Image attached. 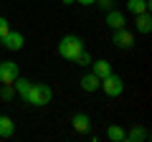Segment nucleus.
I'll return each instance as SVG.
<instances>
[{
    "mask_svg": "<svg viewBox=\"0 0 152 142\" xmlns=\"http://www.w3.org/2000/svg\"><path fill=\"white\" fill-rule=\"evenodd\" d=\"M84 51V43L79 36H64L58 41V56L66 61H76V56Z\"/></svg>",
    "mask_w": 152,
    "mask_h": 142,
    "instance_id": "f257e3e1",
    "label": "nucleus"
},
{
    "mask_svg": "<svg viewBox=\"0 0 152 142\" xmlns=\"http://www.w3.org/2000/svg\"><path fill=\"white\" fill-rule=\"evenodd\" d=\"M51 97H53V91H51L48 84H31V89H28V94H26L23 102L33 104V107H43V104L51 102Z\"/></svg>",
    "mask_w": 152,
    "mask_h": 142,
    "instance_id": "f03ea898",
    "label": "nucleus"
},
{
    "mask_svg": "<svg viewBox=\"0 0 152 142\" xmlns=\"http://www.w3.org/2000/svg\"><path fill=\"white\" fill-rule=\"evenodd\" d=\"M99 89H102L104 94H107V97H119L122 91H124V81H122L119 76H117V74H109V76H104L102 79V84H99Z\"/></svg>",
    "mask_w": 152,
    "mask_h": 142,
    "instance_id": "7ed1b4c3",
    "label": "nucleus"
},
{
    "mask_svg": "<svg viewBox=\"0 0 152 142\" xmlns=\"http://www.w3.org/2000/svg\"><path fill=\"white\" fill-rule=\"evenodd\" d=\"M20 76L15 61H0V84H13Z\"/></svg>",
    "mask_w": 152,
    "mask_h": 142,
    "instance_id": "20e7f679",
    "label": "nucleus"
},
{
    "mask_svg": "<svg viewBox=\"0 0 152 142\" xmlns=\"http://www.w3.org/2000/svg\"><path fill=\"white\" fill-rule=\"evenodd\" d=\"M3 48H8V51H20L23 48V43H26V38H23V33H18V31H8L5 36H3Z\"/></svg>",
    "mask_w": 152,
    "mask_h": 142,
    "instance_id": "39448f33",
    "label": "nucleus"
},
{
    "mask_svg": "<svg viewBox=\"0 0 152 142\" xmlns=\"http://www.w3.org/2000/svg\"><path fill=\"white\" fill-rule=\"evenodd\" d=\"M112 43H114V46H119V48H132V43H134V36H132V33L127 31L124 26H122V28H114Z\"/></svg>",
    "mask_w": 152,
    "mask_h": 142,
    "instance_id": "423d86ee",
    "label": "nucleus"
},
{
    "mask_svg": "<svg viewBox=\"0 0 152 142\" xmlns=\"http://www.w3.org/2000/svg\"><path fill=\"white\" fill-rule=\"evenodd\" d=\"M13 135H15V124H13V119L8 114H0V137H3V140H10Z\"/></svg>",
    "mask_w": 152,
    "mask_h": 142,
    "instance_id": "0eeeda50",
    "label": "nucleus"
},
{
    "mask_svg": "<svg viewBox=\"0 0 152 142\" xmlns=\"http://www.w3.org/2000/svg\"><path fill=\"white\" fill-rule=\"evenodd\" d=\"M124 140L127 142H145V140H150V132L145 127H132L129 132H124Z\"/></svg>",
    "mask_w": 152,
    "mask_h": 142,
    "instance_id": "6e6552de",
    "label": "nucleus"
},
{
    "mask_svg": "<svg viewBox=\"0 0 152 142\" xmlns=\"http://www.w3.org/2000/svg\"><path fill=\"white\" fill-rule=\"evenodd\" d=\"M71 124H74L76 132H89L91 130V119H89V114H74V119H71Z\"/></svg>",
    "mask_w": 152,
    "mask_h": 142,
    "instance_id": "1a4fd4ad",
    "label": "nucleus"
},
{
    "mask_svg": "<svg viewBox=\"0 0 152 142\" xmlns=\"http://www.w3.org/2000/svg\"><path fill=\"white\" fill-rule=\"evenodd\" d=\"M127 10H129L132 15L150 13V0H127Z\"/></svg>",
    "mask_w": 152,
    "mask_h": 142,
    "instance_id": "9d476101",
    "label": "nucleus"
},
{
    "mask_svg": "<svg viewBox=\"0 0 152 142\" xmlns=\"http://www.w3.org/2000/svg\"><path fill=\"white\" fill-rule=\"evenodd\" d=\"M99 84H102V79H99L94 71H91V74H86V76H81V89H84V91H89V94L96 91Z\"/></svg>",
    "mask_w": 152,
    "mask_h": 142,
    "instance_id": "9b49d317",
    "label": "nucleus"
},
{
    "mask_svg": "<svg viewBox=\"0 0 152 142\" xmlns=\"http://www.w3.org/2000/svg\"><path fill=\"white\" fill-rule=\"evenodd\" d=\"M134 26H137V33H150L152 31L150 13H140V15H134Z\"/></svg>",
    "mask_w": 152,
    "mask_h": 142,
    "instance_id": "f8f14e48",
    "label": "nucleus"
},
{
    "mask_svg": "<svg viewBox=\"0 0 152 142\" xmlns=\"http://www.w3.org/2000/svg\"><path fill=\"white\" fill-rule=\"evenodd\" d=\"M107 26L114 31V28H122V26H127V20H124V15H122L119 10H109V13H107Z\"/></svg>",
    "mask_w": 152,
    "mask_h": 142,
    "instance_id": "ddd939ff",
    "label": "nucleus"
},
{
    "mask_svg": "<svg viewBox=\"0 0 152 142\" xmlns=\"http://www.w3.org/2000/svg\"><path fill=\"white\" fill-rule=\"evenodd\" d=\"M94 64V61H91ZM94 74H96L99 79H104V76H109V74H112V64H109L107 59H99L96 64H94Z\"/></svg>",
    "mask_w": 152,
    "mask_h": 142,
    "instance_id": "4468645a",
    "label": "nucleus"
},
{
    "mask_svg": "<svg viewBox=\"0 0 152 142\" xmlns=\"http://www.w3.org/2000/svg\"><path fill=\"white\" fill-rule=\"evenodd\" d=\"M31 79H23V76H18L15 81H13V89H15V94H20V99H26V94H28V89H31Z\"/></svg>",
    "mask_w": 152,
    "mask_h": 142,
    "instance_id": "2eb2a0df",
    "label": "nucleus"
},
{
    "mask_svg": "<svg viewBox=\"0 0 152 142\" xmlns=\"http://www.w3.org/2000/svg\"><path fill=\"white\" fill-rule=\"evenodd\" d=\"M107 137H109L112 142H122V140H124V130H122L119 124H112V127L107 130Z\"/></svg>",
    "mask_w": 152,
    "mask_h": 142,
    "instance_id": "dca6fc26",
    "label": "nucleus"
},
{
    "mask_svg": "<svg viewBox=\"0 0 152 142\" xmlns=\"http://www.w3.org/2000/svg\"><path fill=\"white\" fill-rule=\"evenodd\" d=\"M13 97H15V89H13V84H3V91H0V99L10 102Z\"/></svg>",
    "mask_w": 152,
    "mask_h": 142,
    "instance_id": "f3484780",
    "label": "nucleus"
},
{
    "mask_svg": "<svg viewBox=\"0 0 152 142\" xmlns=\"http://www.w3.org/2000/svg\"><path fill=\"white\" fill-rule=\"evenodd\" d=\"M76 64L79 66H91V56H89L86 51H81V53L76 56Z\"/></svg>",
    "mask_w": 152,
    "mask_h": 142,
    "instance_id": "a211bd4d",
    "label": "nucleus"
},
{
    "mask_svg": "<svg viewBox=\"0 0 152 142\" xmlns=\"http://www.w3.org/2000/svg\"><path fill=\"white\" fill-rule=\"evenodd\" d=\"M8 31H10V23H8V18H3V15H0V38H3V36H5Z\"/></svg>",
    "mask_w": 152,
    "mask_h": 142,
    "instance_id": "6ab92c4d",
    "label": "nucleus"
},
{
    "mask_svg": "<svg viewBox=\"0 0 152 142\" xmlns=\"http://www.w3.org/2000/svg\"><path fill=\"white\" fill-rule=\"evenodd\" d=\"M96 5L104 8V10H109V8H112V0H96Z\"/></svg>",
    "mask_w": 152,
    "mask_h": 142,
    "instance_id": "aec40b11",
    "label": "nucleus"
},
{
    "mask_svg": "<svg viewBox=\"0 0 152 142\" xmlns=\"http://www.w3.org/2000/svg\"><path fill=\"white\" fill-rule=\"evenodd\" d=\"M76 3H81V5H94L96 0H76Z\"/></svg>",
    "mask_w": 152,
    "mask_h": 142,
    "instance_id": "412c9836",
    "label": "nucleus"
},
{
    "mask_svg": "<svg viewBox=\"0 0 152 142\" xmlns=\"http://www.w3.org/2000/svg\"><path fill=\"white\" fill-rule=\"evenodd\" d=\"M71 3H76V0H64V5H71Z\"/></svg>",
    "mask_w": 152,
    "mask_h": 142,
    "instance_id": "4be33fe9",
    "label": "nucleus"
}]
</instances>
